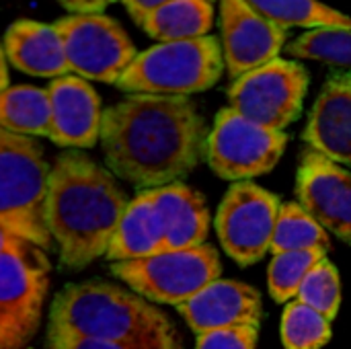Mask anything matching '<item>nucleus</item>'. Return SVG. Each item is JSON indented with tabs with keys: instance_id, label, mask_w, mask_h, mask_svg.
Returning a JSON list of instances; mask_svg holds the SVG:
<instances>
[{
	"instance_id": "nucleus-25",
	"label": "nucleus",
	"mask_w": 351,
	"mask_h": 349,
	"mask_svg": "<svg viewBox=\"0 0 351 349\" xmlns=\"http://www.w3.org/2000/svg\"><path fill=\"white\" fill-rule=\"evenodd\" d=\"M327 257L325 251H286L274 255L267 269L269 294L276 302H288L296 298L306 276Z\"/></svg>"
},
{
	"instance_id": "nucleus-33",
	"label": "nucleus",
	"mask_w": 351,
	"mask_h": 349,
	"mask_svg": "<svg viewBox=\"0 0 351 349\" xmlns=\"http://www.w3.org/2000/svg\"><path fill=\"white\" fill-rule=\"evenodd\" d=\"M27 349H33V348H27Z\"/></svg>"
},
{
	"instance_id": "nucleus-28",
	"label": "nucleus",
	"mask_w": 351,
	"mask_h": 349,
	"mask_svg": "<svg viewBox=\"0 0 351 349\" xmlns=\"http://www.w3.org/2000/svg\"><path fill=\"white\" fill-rule=\"evenodd\" d=\"M259 327H230L195 337V349H255Z\"/></svg>"
},
{
	"instance_id": "nucleus-15",
	"label": "nucleus",
	"mask_w": 351,
	"mask_h": 349,
	"mask_svg": "<svg viewBox=\"0 0 351 349\" xmlns=\"http://www.w3.org/2000/svg\"><path fill=\"white\" fill-rule=\"evenodd\" d=\"M177 311L195 335L230 327H259L263 317L259 292L237 280L212 282Z\"/></svg>"
},
{
	"instance_id": "nucleus-29",
	"label": "nucleus",
	"mask_w": 351,
	"mask_h": 349,
	"mask_svg": "<svg viewBox=\"0 0 351 349\" xmlns=\"http://www.w3.org/2000/svg\"><path fill=\"white\" fill-rule=\"evenodd\" d=\"M45 348L47 349H130L115 344H105V341H95L86 337H76L70 333H64L60 329L47 327L45 335Z\"/></svg>"
},
{
	"instance_id": "nucleus-26",
	"label": "nucleus",
	"mask_w": 351,
	"mask_h": 349,
	"mask_svg": "<svg viewBox=\"0 0 351 349\" xmlns=\"http://www.w3.org/2000/svg\"><path fill=\"white\" fill-rule=\"evenodd\" d=\"M280 333L286 349H321L331 341V321L319 311L294 300L282 315Z\"/></svg>"
},
{
	"instance_id": "nucleus-12",
	"label": "nucleus",
	"mask_w": 351,
	"mask_h": 349,
	"mask_svg": "<svg viewBox=\"0 0 351 349\" xmlns=\"http://www.w3.org/2000/svg\"><path fill=\"white\" fill-rule=\"evenodd\" d=\"M220 45L232 80L280 58L288 31L259 14L245 0H218Z\"/></svg>"
},
{
	"instance_id": "nucleus-10",
	"label": "nucleus",
	"mask_w": 351,
	"mask_h": 349,
	"mask_svg": "<svg viewBox=\"0 0 351 349\" xmlns=\"http://www.w3.org/2000/svg\"><path fill=\"white\" fill-rule=\"evenodd\" d=\"M286 132L263 128L230 107L218 111L208 136L206 160L210 169L232 183L271 173L284 156Z\"/></svg>"
},
{
	"instance_id": "nucleus-5",
	"label": "nucleus",
	"mask_w": 351,
	"mask_h": 349,
	"mask_svg": "<svg viewBox=\"0 0 351 349\" xmlns=\"http://www.w3.org/2000/svg\"><path fill=\"white\" fill-rule=\"evenodd\" d=\"M224 70L220 39L208 35L140 51L115 86L128 95L189 97L212 88Z\"/></svg>"
},
{
	"instance_id": "nucleus-6",
	"label": "nucleus",
	"mask_w": 351,
	"mask_h": 349,
	"mask_svg": "<svg viewBox=\"0 0 351 349\" xmlns=\"http://www.w3.org/2000/svg\"><path fill=\"white\" fill-rule=\"evenodd\" d=\"M49 274L47 251L0 232V349H27L35 337Z\"/></svg>"
},
{
	"instance_id": "nucleus-27",
	"label": "nucleus",
	"mask_w": 351,
	"mask_h": 349,
	"mask_svg": "<svg viewBox=\"0 0 351 349\" xmlns=\"http://www.w3.org/2000/svg\"><path fill=\"white\" fill-rule=\"evenodd\" d=\"M296 300L319 311L323 317L333 321L341 304V282L335 265L325 257L300 286Z\"/></svg>"
},
{
	"instance_id": "nucleus-4",
	"label": "nucleus",
	"mask_w": 351,
	"mask_h": 349,
	"mask_svg": "<svg viewBox=\"0 0 351 349\" xmlns=\"http://www.w3.org/2000/svg\"><path fill=\"white\" fill-rule=\"evenodd\" d=\"M51 167L35 138L0 132V230L43 251L56 247L47 226Z\"/></svg>"
},
{
	"instance_id": "nucleus-7",
	"label": "nucleus",
	"mask_w": 351,
	"mask_h": 349,
	"mask_svg": "<svg viewBox=\"0 0 351 349\" xmlns=\"http://www.w3.org/2000/svg\"><path fill=\"white\" fill-rule=\"evenodd\" d=\"M109 272L152 304L181 306L220 280L222 263L218 251L206 243L185 251H162L138 261L111 263Z\"/></svg>"
},
{
	"instance_id": "nucleus-19",
	"label": "nucleus",
	"mask_w": 351,
	"mask_h": 349,
	"mask_svg": "<svg viewBox=\"0 0 351 349\" xmlns=\"http://www.w3.org/2000/svg\"><path fill=\"white\" fill-rule=\"evenodd\" d=\"M167 251L165 228L148 191H140L128 206L107 251L111 263L138 261Z\"/></svg>"
},
{
	"instance_id": "nucleus-14",
	"label": "nucleus",
	"mask_w": 351,
	"mask_h": 349,
	"mask_svg": "<svg viewBox=\"0 0 351 349\" xmlns=\"http://www.w3.org/2000/svg\"><path fill=\"white\" fill-rule=\"evenodd\" d=\"M51 101L49 140L66 150H86L101 140L103 107L93 84L80 76L68 74L47 84Z\"/></svg>"
},
{
	"instance_id": "nucleus-20",
	"label": "nucleus",
	"mask_w": 351,
	"mask_h": 349,
	"mask_svg": "<svg viewBox=\"0 0 351 349\" xmlns=\"http://www.w3.org/2000/svg\"><path fill=\"white\" fill-rule=\"evenodd\" d=\"M216 10L212 0H175L150 12L138 27L158 43L208 37L214 29Z\"/></svg>"
},
{
	"instance_id": "nucleus-11",
	"label": "nucleus",
	"mask_w": 351,
	"mask_h": 349,
	"mask_svg": "<svg viewBox=\"0 0 351 349\" xmlns=\"http://www.w3.org/2000/svg\"><path fill=\"white\" fill-rule=\"evenodd\" d=\"M282 204L257 183H232L224 193L214 226L226 255L241 267L259 263L269 251Z\"/></svg>"
},
{
	"instance_id": "nucleus-23",
	"label": "nucleus",
	"mask_w": 351,
	"mask_h": 349,
	"mask_svg": "<svg viewBox=\"0 0 351 349\" xmlns=\"http://www.w3.org/2000/svg\"><path fill=\"white\" fill-rule=\"evenodd\" d=\"M313 249L327 253L331 249L329 232L298 202L282 204L269 253L280 255L286 251H313Z\"/></svg>"
},
{
	"instance_id": "nucleus-17",
	"label": "nucleus",
	"mask_w": 351,
	"mask_h": 349,
	"mask_svg": "<svg viewBox=\"0 0 351 349\" xmlns=\"http://www.w3.org/2000/svg\"><path fill=\"white\" fill-rule=\"evenodd\" d=\"M2 53L14 70L27 76L56 80L70 74L56 23L31 19L14 21L4 33Z\"/></svg>"
},
{
	"instance_id": "nucleus-24",
	"label": "nucleus",
	"mask_w": 351,
	"mask_h": 349,
	"mask_svg": "<svg viewBox=\"0 0 351 349\" xmlns=\"http://www.w3.org/2000/svg\"><path fill=\"white\" fill-rule=\"evenodd\" d=\"M286 51L294 60H313L351 72V29H315L304 31Z\"/></svg>"
},
{
	"instance_id": "nucleus-3",
	"label": "nucleus",
	"mask_w": 351,
	"mask_h": 349,
	"mask_svg": "<svg viewBox=\"0 0 351 349\" xmlns=\"http://www.w3.org/2000/svg\"><path fill=\"white\" fill-rule=\"evenodd\" d=\"M47 327L130 349H181L173 321L160 309L107 280L64 286L51 300Z\"/></svg>"
},
{
	"instance_id": "nucleus-9",
	"label": "nucleus",
	"mask_w": 351,
	"mask_h": 349,
	"mask_svg": "<svg viewBox=\"0 0 351 349\" xmlns=\"http://www.w3.org/2000/svg\"><path fill=\"white\" fill-rule=\"evenodd\" d=\"M70 74L117 84L140 53L128 31L105 12L66 14L56 21Z\"/></svg>"
},
{
	"instance_id": "nucleus-18",
	"label": "nucleus",
	"mask_w": 351,
	"mask_h": 349,
	"mask_svg": "<svg viewBox=\"0 0 351 349\" xmlns=\"http://www.w3.org/2000/svg\"><path fill=\"white\" fill-rule=\"evenodd\" d=\"M148 197L165 228L167 251H185L206 245L212 216L202 193L185 183L150 189Z\"/></svg>"
},
{
	"instance_id": "nucleus-21",
	"label": "nucleus",
	"mask_w": 351,
	"mask_h": 349,
	"mask_svg": "<svg viewBox=\"0 0 351 349\" xmlns=\"http://www.w3.org/2000/svg\"><path fill=\"white\" fill-rule=\"evenodd\" d=\"M0 125L27 138L51 136V101L47 88L14 84L0 95Z\"/></svg>"
},
{
	"instance_id": "nucleus-32",
	"label": "nucleus",
	"mask_w": 351,
	"mask_h": 349,
	"mask_svg": "<svg viewBox=\"0 0 351 349\" xmlns=\"http://www.w3.org/2000/svg\"><path fill=\"white\" fill-rule=\"evenodd\" d=\"M8 60L4 53H0V68H2V93L10 88V82H8Z\"/></svg>"
},
{
	"instance_id": "nucleus-30",
	"label": "nucleus",
	"mask_w": 351,
	"mask_h": 349,
	"mask_svg": "<svg viewBox=\"0 0 351 349\" xmlns=\"http://www.w3.org/2000/svg\"><path fill=\"white\" fill-rule=\"evenodd\" d=\"M175 0H121L123 8L128 10V14L132 16V21L136 25H140L150 12L158 10L160 6H167ZM214 2V0H212Z\"/></svg>"
},
{
	"instance_id": "nucleus-16",
	"label": "nucleus",
	"mask_w": 351,
	"mask_h": 349,
	"mask_svg": "<svg viewBox=\"0 0 351 349\" xmlns=\"http://www.w3.org/2000/svg\"><path fill=\"white\" fill-rule=\"evenodd\" d=\"M306 146L329 160L351 167V72L331 74L317 95L302 134Z\"/></svg>"
},
{
	"instance_id": "nucleus-1",
	"label": "nucleus",
	"mask_w": 351,
	"mask_h": 349,
	"mask_svg": "<svg viewBox=\"0 0 351 349\" xmlns=\"http://www.w3.org/2000/svg\"><path fill=\"white\" fill-rule=\"evenodd\" d=\"M208 136L189 97L128 95L103 111L99 142L117 179L150 191L181 183L206 158Z\"/></svg>"
},
{
	"instance_id": "nucleus-31",
	"label": "nucleus",
	"mask_w": 351,
	"mask_h": 349,
	"mask_svg": "<svg viewBox=\"0 0 351 349\" xmlns=\"http://www.w3.org/2000/svg\"><path fill=\"white\" fill-rule=\"evenodd\" d=\"M121 2V0H58V4L68 12V14H93V12H103L107 6Z\"/></svg>"
},
{
	"instance_id": "nucleus-22",
	"label": "nucleus",
	"mask_w": 351,
	"mask_h": 349,
	"mask_svg": "<svg viewBox=\"0 0 351 349\" xmlns=\"http://www.w3.org/2000/svg\"><path fill=\"white\" fill-rule=\"evenodd\" d=\"M259 14L284 27L315 29H351V16L321 0H245Z\"/></svg>"
},
{
	"instance_id": "nucleus-8",
	"label": "nucleus",
	"mask_w": 351,
	"mask_h": 349,
	"mask_svg": "<svg viewBox=\"0 0 351 349\" xmlns=\"http://www.w3.org/2000/svg\"><path fill=\"white\" fill-rule=\"evenodd\" d=\"M308 93V72L294 58H278L230 82L228 107L243 117L284 132L294 123Z\"/></svg>"
},
{
	"instance_id": "nucleus-2",
	"label": "nucleus",
	"mask_w": 351,
	"mask_h": 349,
	"mask_svg": "<svg viewBox=\"0 0 351 349\" xmlns=\"http://www.w3.org/2000/svg\"><path fill=\"white\" fill-rule=\"evenodd\" d=\"M130 202L109 169L82 150H64L51 165L47 195L60 265L78 272L105 257Z\"/></svg>"
},
{
	"instance_id": "nucleus-13",
	"label": "nucleus",
	"mask_w": 351,
	"mask_h": 349,
	"mask_svg": "<svg viewBox=\"0 0 351 349\" xmlns=\"http://www.w3.org/2000/svg\"><path fill=\"white\" fill-rule=\"evenodd\" d=\"M298 204L337 239L351 245V173L306 148L296 173Z\"/></svg>"
}]
</instances>
